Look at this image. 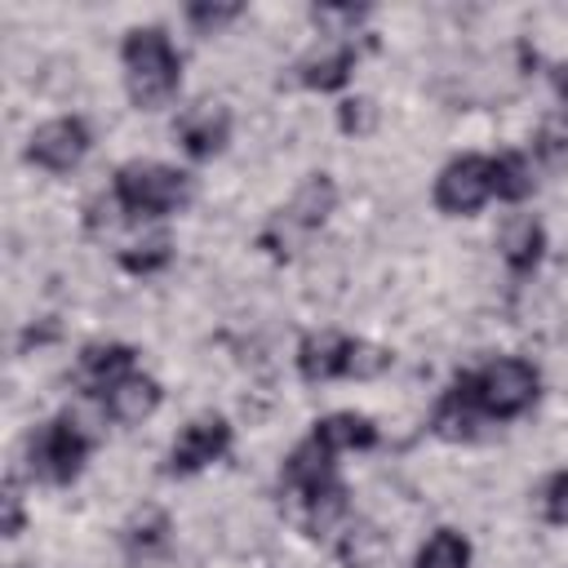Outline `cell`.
<instances>
[{"label": "cell", "instance_id": "cell-1", "mask_svg": "<svg viewBox=\"0 0 568 568\" xmlns=\"http://www.w3.org/2000/svg\"><path fill=\"white\" fill-rule=\"evenodd\" d=\"M120 58H124V84H129L133 106L155 111L178 93L182 58H178L173 40L164 36V27H133L124 36Z\"/></svg>", "mask_w": 568, "mask_h": 568}, {"label": "cell", "instance_id": "cell-2", "mask_svg": "<svg viewBox=\"0 0 568 568\" xmlns=\"http://www.w3.org/2000/svg\"><path fill=\"white\" fill-rule=\"evenodd\" d=\"M111 195L124 204L129 217H169L191 200V178L160 160H133L115 169Z\"/></svg>", "mask_w": 568, "mask_h": 568}, {"label": "cell", "instance_id": "cell-3", "mask_svg": "<svg viewBox=\"0 0 568 568\" xmlns=\"http://www.w3.org/2000/svg\"><path fill=\"white\" fill-rule=\"evenodd\" d=\"M470 386H475V399L484 408V417H519L532 399H537V368L519 355H501V359H488L479 373H470Z\"/></svg>", "mask_w": 568, "mask_h": 568}, {"label": "cell", "instance_id": "cell-4", "mask_svg": "<svg viewBox=\"0 0 568 568\" xmlns=\"http://www.w3.org/2000/svg\"><path fill=\"white\" fill-rule=\"evenodd\" d=\"M84 457H89V435L71 417H53L27 439L31 475L44 484H71L84 470Z\"/></svg>", "mask_w": 568, "mask_h": 568}, {"label": "cell", "instance_id": "cell-5", "mask_svg": "<svg viewBox=\"0 0 568 568\" xmlns=\"http://www.w3.org/2000/svg\"><path fill=\"white\" fill-rule=\"evenodd\" d=\"M493 200V164L484 155H457L435 178V204L448 217H466Z\"/></svg>", "mask_w": 568, "mask_h": 568}, {"label": "cell", "instance_id": "cell-6", "mask_svg": "<svg viewBox=\"0 0 568 568\" xmlns=\"http://www.w3.org/2000/svg\"><path fill=\"white\" fill-rule=\"evenodd\" d=\"M89 124L80 115H58L44 120L31 138H27V160L49 169V173H71L84 155H89Z\"/></svg>", "mask_w": 568, "mask_h": 568}, {"label": "cell", "instance_id": "cell-7", "mask_svg": "<svg viewBox=\"0 0 568 568\" xmlns=\"http://www.w3.org/2000/svg\"><path fill=\"white\" fill-rule=\"evenodd\" d=\"M226 448H231V426L222 417H213V413L209 417H195L169 444V470L173 475H195V470L213 466Z\"/></svg>", "mask_w": 568, "mask_h": 568}, {"label": "cell", "instance_id": "cell-8", "mask_svg": "<svg viewBox=\"0 0 568 568\" xmlns=\"http://www.w3.org/2000/svg\"><path fill=\"white\" fill-rule=\"evenodd\" d=\"M173 133H178V142H182L186 155L209 160V155H217V151L226 146V138H231V111H226L222 102H195V106H186V111L178 115Z\"/></svg>", "mask_w": 568, "mask_h": 568}, {"label": "cell", "instance_id": "cell-9", "mask_svg": "<svg viewBox=\"0 0 568 568\" xmlns=\"http://www.w3.org/2000/svg\"><path fill=\"white\" fill-rule=\"evenodd\" d=\"M129 373H138V351L124 342H93L80 351V364H75V377L89 395H106Z\"/></svg>", "mask_w": 568, "mask_h": 568}, {"label": "cell", "instance_id": "cell-10", "mask_svg": "<svg viewBox=\"0 0 568 568\" xmlns=\"http://www.w3.org/2000/svg\"><path fill=\"white\" fill-rule=\"evenodd\" d=\"M479 422H484V408H479V399H475L470 373H462V377L444 390V399H439L430 426H435V435H444V439H475V435H479Z\"/></svg>", "mask_w": 568, "mask_h": 568}, {"label": "cell", "instance_id": "cell-11", "mask_svg": "<svg viewBox=\"0 0 568 568\" xmlns=\"http://www.w3.org/2000/svg\"><path fill=\"white\" fill-rule=\"evenodd\" d=\"M497 248H501V257H506V266H510L515 275H528V271H537V262H541V253H546V231H541L537 217L519 213V217H510V222L501 226Z\"/></svg>", "mask_w": 568, "mask_h": 568}, {"label": "cell", "instance_id": "cell-12", "mask_svg": "<svg viewBox=\"0 0 568 568\" xmlns=\"http://www.w3.org/2000/svg\"><path fill=\"white\" fill-rule=\"evenodd\" d=\"M346 351H351V337H342V333H311L297 346V373L306 382H333V377L346 373Z\"/></svg>", "mask_w": 568, "mask_h": 568}, {"label": "cell", "instance_id": "cell-13", "mask_svg": "<svg viewBox=\"0 0 568 568\" xmlns=\"http://www.w3.org/2000/svg\"><path fill=\"white\" fill-rule=\"evenodd\" d=\"M102 404H106V417L111 422L133 426V422H142V417H151L160 408V382L155 377H142V373H129L124 382H115L102 395Z\"/></svg>", "mask_w": 568, "mask_h": 568}, {"label": "cell", "instance_id": "cell-14", "mask_svg": "<svg viewBox=\"0 0 568 568\" xmlns=\"http://www.w3.org/2000/svg\"><path fill=\"white\" fill-rule=\"evenodd\" d=\"M328 453H355V448H373L377 444V426L364 413H328L315 422L311 430Z\"/></svg>", "mask_w": 568, "mask_h": 568}, {"label": "cell", "instance_id": "cell-15", "mask_svg": "<svg viewBox=\"0 0 568 568\" xmlns=\"http://www.w3.org/2000/svg\"><path fill=\"white\" fill-rule=\"evenodd\" d=\"M333 457H337V453H328L315 435L302 439V444L288 453V462H284V488H288V493H306V488L333 479V475H337V470H333Z\"/></svg>", "mask_w": 568, "mask_h": 568}, {"label": "cell", "instance_id": "cell-16", "mask_svg": "<svg viewBox=\"0 0 568 568\" xmlns=\"http://www.w3.org/2000/svg\"><path fill=\"white\" fill-rule=\"evenodd\" d=\"M302 497V515H306V528L320 537V532H328V528H337L342 519H346V484L333 475V479H324V484H315V488H306V493H297Z\"/></svg>", "mask_w": 568, "mask_h": 568}, {"label": "cell", "instance_id": "cell-17", "mask_svg": "<svg viewBox=\"0 0 568 568\" xmlns=\"http://www.w3.org/2000/svg\"><path fill=\"white\" fill-rule=\"evenodd\" d=\"M351 71H355V49L351 44H328V49H320V53H311L302 62V84L320 89V93L324 89H342Z\"/></svg>", "mask_w": 568, "mask_h": 568}, {"label": "cell", "instance_id": "cell-18", "mask_svg": "<svg viewBox=\"0 0 568 568\" xmlns=\"http://www.w3.org/2000/svg\"><path fill=\"white\" fill-rule=\"evenodd\" d=\"M386 555V532L377 524H346L337 537L342 568H377Z\"/></svg>", "mask_w": 568, "mask_h": 568}, {"label": "cell", "instance_id": "cell-19", "mask_svg": "<svg viewBox=\"0 0 568 568\" xmlns=\"http://www.w3.org/2000/svg\"><path fill=\"white\" fill-rule=\"evenodd\" d=\"M413 568H470V541L457 528H435L422 541Z\"/></svg>", "mask_w": 568, "mask_h": 568}, {"label": "cell", "instance_id": "cell-20", "mask_svg": "<svg viewBox=\"0 0 568 568\" xmlns=\"http://www.w3.org/2000/svg\"><path fill=\"white\" fill-rule=\"evenodd\" d=\"M488 164H493V195H497V200L519 204V200L532 195V164H528L519 151H501V155H493Z\"/></svg>", "mask_w": 568, "mask_h": 568}, {"label": "cell", "instance_id": "cell-21", "mask_svg": "<svg viewBox=\"0 0 568 568\" xmlns=\"http://www.w3.org/2000/svg\"><path fill=\"white\" fill-rule=\"evenodd\" d=\"M532 155L541 160V169H546V173H568V111L546 115V120L537 124Z\"/></svg>", "mask_w": 568, "mask_h": 568}, {"label": "cell", "instance_id": "cell-22", "mask_svg": "<svg viewBox=\"0 0 568 568\" xmlns=\"http://www.w3.org/2000/svg\"><path fill=\"white\" fill-rule=\"evenodd\" d=\"M328 209H333V182H328L324 173H315V178L297 191V200L288 204V213H293L302 226H320V222L328 217Z\"/></svg>", "mask_w": 568, "mask_h": 568}, {"label": "cell", "instance_id": "cell-23", "mask_svg": "<svg viewBox=\"0 0 568 568\" xmlns=\"http://www.w3.org/2000/svg\"><path fill=\"white\" fill-rule=\"evenodd\" d=\"M169 541V519L160 515V510H142L129 528H124V546H129V555L138 559V555H151V550H160Z\"/></svg>", "mask_w": 568, "mask_h": 568}, {"label": "cell", "instance_id": "cell-24", "mask_svg": "<svg viewBox=\"0 0 568 568\" xmlns=\"http://www.w3.org/2000/svg\"><path fill=\"white\" fill-rule=\"evenodd\" d=\"M386 368H390V351H386V346H373V342L351 337V351H346V373H342V377L368 382V377H382Z\"/></svg>", "mask_w": 568, "mask_h": 568}, {"label": "cell", "instance_id": "cell-25", "mask_svg": "<svg viewBox=\"0 0 568 568\" xmlns=\"http://www.w3.org/2000/svg\"><path fill=\"white\" fill-rule=\"evenodd\" d=\"M169 257H173V253H169V240H164V235H151V240L124 248V253H120V266L133 271V275H151V271L169 266Z\"/></svg>", "mask_w": 568, "mask_h": 568}, {"label": "cell", "instance_id": "cell-26", "mask_svg": "<svg viewBox=\"0 0 568 568\" xmlns=\"http://www.w3.org/2000/svg\"><path fill=\"white\" fill-rule=\"evenodd\" d=\"M537 510L546 524H568V470H555L537 488Z\"/></svg>", "mask_w": 568, "mask_h": 568}, {"label": "cell", "instance_id": "cell-27", "mask_svg": "<svg viewBox=\"0 0 568 568\" xmlns=\"http://www.w3.org/2000/svg\"><path fill=\"white\" fill-rule=\"evenodd\" d=\"M235 18H240V4H191V9H186V22L200 27L204 36H213L217 27H226V22H235Z\"/></svg>", "mask_w": 568, "mask_h": 568}, {"label": "cell", "instance_id": "cell-28", "mask_svg": "<svg viewBox=\"0 0 568 568\" xmlns=\"http://www.w3.org/2000/svg\"><path fill=\"white\" fill-rule=\"evenodd\" d=\"M22 532V497H18V484L4 488V537H18Z\"/></svg>", "mask_w": 568, "mask_h": 568}, {"label": "cell", "instance_id": "cell-29", "mask_svg": "<svg viewBox=\"0 0 568 568\" xmlns=\"http://www.w3.org/2000/svg\"><path fill=\"white\" fill-rule=\"evenodd\" d=\"M342 129H368V102H342Z\"/></svg>", "mask_w": 568, "mask_h": 568}, {"label": "cell", "instance_id": "cell-30", "mask_svg": "<svg viewBox=\"0 0 568 568\" xmlns=\"http://www.w3.org/2000/svg\"><path fill=\"white\" fill-rule=\"evenodd\" d=\"M550 80H555V93L568 102V62H559V67L550 71Z\"/></svg>", "mask_w": 568, "mask_h": 568}, {"label": "cell", "instance_id": "cell-31", "mask_svg": "<svg viewBox=\"0 0 568 568\" xmlns=\"http://www.w3.org/2000/svg\"><path fill=\"white\" fill-rule=\"evenodd\" d=\"M13 568H22V564H13Z\"/></svg>", "mask_w": 568, "mask_h": 568}]
</instances>
